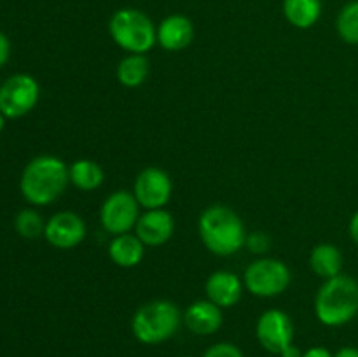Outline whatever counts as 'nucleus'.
<instances>
[{
    "mask_svg": "<svg viewBox=\"0 0 358 357\" xmlns=\"http://www.w3.org/2000/svg\"><path fill=\"white\" fill-rule=\"evenodd\" d=\"M184 357H192V356H184Z\"/></svg>",
    "mask_w": 358,
    "mask_h": 357,
    "instance_id": "c756f323",
    "label": "nucleus"
},
{
    "mask_svg": "<svg viewBox=\"0 0 358 357\" xmlns=\"http://www.w3.org/2000/svg\"><path fill=\"white\" fill-rule=\"evenodd\" d=\"M334 357H358V349H355V346H343L334 354Z\"/></svg>",
    "mask_w": 358,
    "mask_h": 357,
    "instance_id": "cd10ccee",
    "label": "nucleus"
},
{
    "mask_svg": "<svg viewBox=\"0 0 358 357\" xmlns=\"http://www.w3.org/2000/svg\"><path fill=\"white\" fill-rule=\"evenodd\" d=\"M69 175H70V184L76 186L79 191L90 192L94 189L100 188L105 181L103 168L93 160H76L69 167Z\"/></svg>",
    "mask_w": 358,
    "mask_h": 357,
    "instance_id": "6ab92c4d",
    "label": "nucleus"
},
{
    "mask_svg": "<svg viewBox=\"0 0 358 357\" xmlns=\"http://www.w3.org/2000/svg\"><path fill=\"white\" fill-rule=\"evenodd\" d=\"M41 86L30 74H14L0 84V112L7 119H17L35 108Z\"/></svg>",
    "mask_w": 358,
    "mask_h": 357,
    "instance_id": "0eeeda50",
    "label": "nucleus"
},
{
    "mask_svg": "<svg viewBox=\"0 0 358 357\" xmlns=\"http://www.w3.org/2000/svg\"><path fill=\"white\" fill-rule=\"evenodd\" d=\"M336 28L346 44L358 46V0H352L339 10Z\"/></svg>",
    "mask_w": 358,
    "mask_h": 357,
    "instance_id": "4be33fe9",
    "label": "nucleus"
},
{
    "mask_svg": "<svg viewBox=\"0 0 358 357\" xmlns=\"http://www.w3.org/2000/svg\"><path fill=\"white\" fill-rule=\"evenodd\" d=\"M6 115L2 114V112H0V133H2V130H3V126H6Z\"/></svg>",
    "mask_w": 358,
    "mask_h": 357,
    "instance_id": "c85d7f7f",
    "label": "nucleus"
},
{
    "mask_svg": "<svg viewBox=\"0 0 358 357\" xmlns=\"http://www.w3.org/2000/svg\"><path fill=\"white\" fill-rule=\"evenodd\" d=\"M192 38H194V24L184 14H170L157 24V44L164 51H182L191 46Z\"/></svg>",
    "mask_w": 358,
    "mask_h": 357,
    "instance_id": "2eb2a0df",
    "label": "nucleus"
},
{
    "mask_svg": "<svg viewBox=\"0 0 358 357\" xmlns=\"http://www.w3.org/2000/svg\"><path fill=\"white\" fill-rule=\"evenodd\" d=\"M292 282L289 266L275 258H261L247 266L243 273L245 289L257 298H276Z\"/></svg>",
    "mask_w": 358,
    "mask_h": 357,
    "instance_id": "423d86ee",
    "label": "nucleus"
},
{
    "mask_svg": "<svg viewBox=\"0 0 358 357\" xmlns=\"http://www.w3.org/2000/svg\"><path fill=\"white\" fill-rule=\"evenodd\" d=\"M243 289V280L229 270H217L208 276L205 284L206 300L215 303L222 310L234 307L241 300Z\"/></svg>",
    "mask_w": 358,
    "mask_h": 357,
    "instance_id": "ddd939ff",
    "label": "nucleus"
},
{
    "mask_svg": "<svg viewBox=\"0 0 358 357\" xmlns=\"http://www.w3.org/2000/svg\"><path fill=\"white\" fill-rule=\"evenodd\" d=\"M203 357H243V352H241L234 343L220 342L210 346V349L203 354Z\"/></svg>",
    "mask_w": 358,
    "mask_h": 357,
    "instance_id": "5701e85b",
    "label": "nucleus"
},
{
    "mask_svg": "<svg viewBox=\"0 0 358 357\" xmlns=\"http://www.w3.org/2000/svg\"><path fill=\"white\" fill-rule=\"evenodd\" d=\"M112 41L129 55H145L157 44V27L138 9H119L108 21Z\"/></svg>",
    "mask_w": 358,
    "mask_h": 357,
    "instance_id": "39448f33",
    "label": "nucleus"
},
{
    "mask_svg": "<svg viewBox=\"0 0 358 357\" xmlns=\"http://www.w3.org/2000/svg\"><path fill=\"white\" fill-rule=\"evenodd\" d=\"M131 192L143 210L164 209L173 195V182L163 168L147 167L136 175Z\"/></svg>",
    "mask_w": 358,
    "mask_h": 357,
    "instance_id": "9d476101",
    "label": "nucleus"
},
{
    "mask_svg": "<svg viewBox=\"0 0 358 357\" xmlns=\"http://www.w3.org/2000/svg\"><path fill=\"white\" fill-rule=\"evenodd\" d=\"M185 328L198 336L215 335L222 328L224 315L222 308L217 307L210 300L194 301L187 307V310L182 315Z\"/></svg>",
    "mask_w": 358,
    "mask_h": 357,
    "instance_id": "4468645a",
    "label": "nucleus"
},
{
    "mask_svg": "<svg viewBox=\"0 0 358 357\" xmlns=\"http://www.w3.org/2000/svg\"><path fill=\"white\" fill-rule=\"evenodd\" d=\"M348 231H350V237H352L353 244L358 247V210L355 214L352 216V219H350V224H348Z\"/></svg>",
    "mask_w": 358,
    "mask_h": 357,
    "instance_id": "bb28decb",
    "label": "nucleus"
},
{
    "mask_svg": "<svg viewBox=\"0 0 358 357\" xmlns=\"http://www.w3.org/2000/svg\"><path fill=\"white\" fill-rule=\"evenodd\" d=\"M199 238L212 254L229 258L247 245V230L241 217L227 205H210L198 220Z\"/></svg>",
    "mask_w": 358,
    "mask_h": 357,
    "instance_id": "f03ea898",
    "label": "nucleus"
},
{
    "mask_svg": "<svg viewBox=\"0 0 358 357\" xmlns=\"http://www.w3.org/2000/svg\"><path fill=\"white\" fill-rule=\"evenodd\" d=\"M70 184L69 164L58 156L42 154L28 161L20 178V191L30 205L44 206L56 202Z\"/></svg>",
    "mask_w": 358,
    "mask_h": 357,
    "instance_id": "f257e3e1",
    "label": "nucleus"
},
{
    "mask_svg": "<svg viewBox=\"0 0 358 357\" xmlns=\"http://www.w3.org/2000/svg\"><path fill=\"white\" fill-rule=\"evenodd\" d=\"M303 357H334L332 352L325 346H311L306 352H303Z\"/></svg>",
    "mask_w": 358,
    "mask_h": 357,
    "instance_id": "a878e982",
    "label": "nucleus"
},
{
    "mask_svg": "<svg viewBox=\"0 0 358 357\" xmlns=\"http://www.w3.org/2000/svg\"><path fill=\"white\" fill-rule=\"evenodd\" d=\"M255 336L264 350L271 354H285L294 345V322L287 312L271 308L266 310L255 324Z\"/></svg>",
    "mask_w": 358,
    "mask_h": 357,
    "instance_id": "1a4fd4ad",
    "label": "nucleus"
},
{
    "mask_svg": "<svg viewBox=\"0 0 358 357\" xmlns=\"http://www.w3.org/2000/svg\"><path fill=\"white\" fill-rule=\"evenodd\" d=\"M310 266L322 280L334 279L343 273V254L334 244L315 245L310 254Z\"/></svg>",
    "mask_w": 358,
    "mask_h": 357,
    "instance_id": "f3484780",
    "label": "nucleus"
},
{
    "mask_svg": "<svg viewBox=\"0 0 358 357\" xmlns=\"http://www.w3.org/2000/svg\"><path fill=\"white\" fill-rule=\"evenodd\" d=\"M182 322V314L170 300L143 303L131 318L133 336L143 345H159L173 338Z\"/></svg>",
    "mask_w": 358,
    "mask_h": 357,
    "instance_id": "20e7f679",
    "label": "nucleus"
},
{
    "mask_svg": "<svg viewBox=\"0 0 358 357\" xmlns=\"http://www.w3.org/2000/svg\"><path fill=\"white\" fill-rule=\"evenodd\" d=\"M10 55V42L3 31H0V69L7 63Z\"/></svg>",
    "mask_w": 358,
    "mask_h": 357,
    "instance_id": "393cba45",
    "label": "nucleus"
},
{
    "mask_svg": "<svg viewBox=\"0 0 358 357\" xmlns=\"http://www.w3.org/2000/svg\"><path fill=\"white\" fill-rule=\"evenodd\" d=\"M145 255V245L135 233L115 234L108 244V258L119 268H135Z\"/></svg>",
    "mask_w": 358,
    "mask_h": 357,
    "instance_id": "dca6fc26",
    "label": "nucleus"
},
{
    "mask_svg": "<svg viewBox=\"0 0 358 357\" xmlns=\"http://www.w3.org/2000/svg\"><path fill=\"white\" fill-rule=\"evenodd\" d=\"M150 72V63L145 55H126L124 58L119 62L117 70H115V77H117L119 84L124 88H138L147 80Z\"/></svg>",
    "mask_w": 358,
    "mask_h": 357,
    "instance_id": "aec40b11",
    "label": "nucleus"
},
{
    "mask_svg": "<svg viewBox=\"0 0 358 357\" xmlns=\"http://www.w3.org/2000/svg\"><path fill=\"white\" fill-rule=\"evenodd\" d=\"M14 230L21 238L27 240H35L38 237H44L45 220L35 209H23L17 212L14 219Z\"/></svg>",
    "mask_w": 358,
    "mask_h": 357,
    "instance_id": "412c9836",
    "label": "nucleus"
},
{
    "mask_svg": "<svg viewBox=\"0 0 358 357\" xmlns=\"http://www.w3.org/2000/svg\"><path fill=\"white\" fill-rule=\"evenodd\" d=\"M269 245H271V240H269L268 234L264 233L255 231V233H250L247 237V247L250 248L252 252H255V254H262V252L269 251Z\"/></svg>",
    "mask_w": 358,
    "mask_h": 357,
    "instance_id": "b1692460",
    "label": "nucleus"
},
{
    "mask_svg": "<svg viewBox=\"0 0 358 357\" xmlns=\"http://www.w3.org/2000/svg\"><path fill=\"white\" fill-rule=\"evenodd\" d=\"M175 233V219L166 209L145 210L140 214L135 234L145 247H161L171 240Z\"/></svg>",
    "mask_w": 358,
    "mask_h": 357,
    "instance_id": "f8f14e48",
    "label": "nucleus"
},
{
    "mask_svg": "<svg viewBox=\"0 0 358 357\" xmlns=\"http://www.w3.org/2000/svg\"><path fill=\"white\" fill-rule=\"evenodd\" d=\"M87 227L83 217L70 210H62L45 220L44 238L49 245L59 251H70L86 238Z\"/></svg>",
    "mask_w": 358,
    "mask_h": 357,
    "instance_id": "9b49d317",
    "label": "nucleus"
},
{
    "mask_svg": "<svg viewBox=\"0 0 358 357\" xmlns=\"http://www.w3.org/2000/svg\"><path fill=\"white\" fill-rule=\"evenodd\" d=\"M283 14L292 27L308 30L322 16V0H283Z\"/></svg>",
    "mask_w": 358,
    "mask_h": 357,
    "instance_id": "a211bd4d",
    "label": "nucleus"
},
{
    "mask_svg": "<svg viewBox=\"0 0 358 357\" xmlns=\"http://www.w3.org/2000/svg\"><path fill=\"white\" fill-rule=\"evenodd\" d=\"M358 314V282L353 276L341 275L324 280L315 296V315L329 328L352 322Z\"/></svg>",
    "mask_w": 358,
    "mask_h": 357,
    "instance_id": "7ed1b4c3",
    "label": "nucleus"
},
{
    "mask_svg": "<svg viewBox=\"0 0 358 357\" xmlns=\"http://www.w3.org/2000/svg\"><path fill=\"white\" fill-rule=\"evenodd\" d=\"M142 206L136 202L131 191L119 189L108 195L100 209V223L103 230L110 234L131 233L140 217Z\"/></svg>",
    "mask_w": 358,
    "mask_h": 357,
    "instance_id": "6e6552de",
    "label": "nucleus"
}]
</instances>
